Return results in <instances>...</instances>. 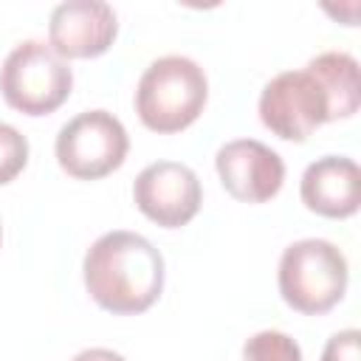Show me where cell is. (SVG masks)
<instances>
[{"mask_svg":"<svg viewBox=\"0 0 361 361\" xmlns=\"http://www.w3.org/2000/svg\"><path fill=\"white\" fill-rule=\"evenodd\" d=\"M85 288L90 299L116 313L133 316L152 307L164 290V257L135 231H107L85 254Z\"/></svg>","mask_w":361,"mask_h":361,"instance_id":"6da1fadb","label":"cell"},{"mask_svg":"<svg viewBox=\"0 0 361 361\" xmlns=\"http://www.w3.org/2000/svg\"><path fill=\"white\" fill-rule=\"evenodd\" d=\"M209 79L189 56H161L138 79L135 113L152 133H180L203 113Z\"/></svg>","mask_w":361,"mask_h":361,"instance_id":"7a4b0ae2","label":"cell"},{"mask_svg":"<svg viewBox=\"0 0 361 361\" xmlns=\"http://www.w3.org/2000/svg\"><path fill=\"white\" fill-rule=\"evenodd\" d=\"M347 257L327 240H296L279 259V293L282 299L307 316L327 313L347 290Z\"/></svg>","mask_w":361,"mask_h":361,"instance_id":"3957f363","label":"cell"},{"mask_svg":"<svg viewBox=\"0 0 361 361\" xmlns=\"http://www.w3.org/2000/svg\"><path fill=\"white\" fill-rule=\"evenodd\" d=\"M73 87L71 65L45 42L25 39L8 51L0 68V93L3 99L25 113L45 116L62 107Z\"/></svg>","mask_w":361,"mask_h":361,"instance_id":"277c9868","label":"cell"},{"mask_svg":"<svg viewBox=\"0 0 361 361\" xmlns=\"http://www.w3.org/2000/svg\"><path fill=\"white\" fill-rule=\"evenodd\" d=\"M59 166L79 180H96L118 169L130 149L124 124L107 110H85L62 124L56 135Z\"/></svg>","mask_w":361,"mask_h":361,"instance_id":"5b68a950","label":"cell"},{"mask_svg":"<svg viewBox=\"0 0 361 361\" xmlns=\"http://www.w3.org/2000/svg\"><path fill=\"white\" fill-rule=\"evenodd\" d=\"M259 121L285 141H307L330 121L324 87L310 71L276 73L259 93Z\"/></svg>","mask_w":361,"mask_h":361,"instance_id":"8992f818","label":"cell"},{"mask_svg":"<svg viewBox=\"0 0 361 361\" xmlns=\"http://www.w3.org/2000/svg\"><path fill=\"white\" fill-rule=\"evenodd\" d=\"M133 200L152 223L164 228H180L197 214L203 189L192 166L178 161H155L138 172L133 183Z\"/></svg>","mask_w":361,"mask_h":361,"instance_id":"52a82bcc","label":"cell"},{"mask_svg":"<svg viewBox=\"0 0 361 361\" xmlns=\"http://www.w3.org/2000/svg\"><path fill=\"white\" fill-rule=\"evenodd\" d=\"M214 166L223 189L243 203L271 200L285 180V161L276 149L254 138H237L217 149Z\"/></svg>","mask_w":361,"mask_h":361,"instance_id":"ba28073f","label":"cell"},{"mask_svg":"<svg viewBox=\"0 0 361 361\" xmlns=\"http://www.w3.org/2000/svg\"><path fill=\"white\" fill-rule=\"evenodd\" d=\"M118 34L116 11L102 0H68L51 11L48 45L62 59L102 56Z\"/></svg>","mask_w":361,"mask_h":361,"instance_id":"9c48e42d","label":"cell"},{"mask_svg":"<svg viewBox=\"0 0 361 361\" xmlns=\"http://www.w3.org/2000/svg\"><path fill=\"white\" fill-rule=\"evenodd\" d=\"M299 195L302 203L322 217H350L358 212L361 200V169L353 158L324 155L302 172Z\"/></svg>","mask_w":361,"mask_h":361,"instance_id":"30bf717a","label":"cell"},{"mask_svg":"<svg viewBox=\"0 0 361 361\" xmlns=\"http://www.w3.org/2000/svg\"><path fill=\"white\" fill-rule=\"evenodd\" d=\"M327 96L330 121L350 118L361 104V85H358V62L344 51H324L307 62V68Z\"/></svg>","mask_w":361,"mask_h":361,"instance_id":"8fae6325","label":"cell"},{"mask_svg":"<svg viewBox=\"0 0 361 361\" xmlns=\"http://www.w3.org/2000/svg\"><path fill=\"white\" fill-rule=\"evenodd\" d=\"M245 361H302L299 344L279 330H259L243 347Z\"/></svg>","mask_w":361,"mask_h":361,"instance_id":"7c38bea8","label":"cell"},{"mask_svg":"<svg viewBox=\"0 0 361 361\" xmlns=\"http://www.w3.org/2000/svg\"><path fill=\"white\" fill-rule=\"evenodd\" d=\"M25 164H28V141H25V135L17 127L0 121V186L11 183L25 169Z\"/></svg>","mask_w":361,"mask_h":361,"instance_id":"4fadbf2b","label":"cell"},{"mask_svg":"<svg viewBox=\"0 0 361 361\" xmlns=\"http://www.w3.org/2000/svg\"><path fill=\"white\" fill-rule=\"evenodd\" d=\"M322 361H361V333L350 327L330 336L322 350Z\"/></svg>","mask_w":361,"mask_h":361,"instance_id":"5bb4252c","label":"cell"},{"mask_svg":"<svg viewBox=\"0 0 361 361\" xmlns=\"http://www.w3.org/2000/svg\"><path fill=\"white\" fill-rule=\"evenodd\" d=\"M71 361H124V355L107 350V347H90V350H82L76 353Z\"/></svg>","mask_w":361,"mask_h":361,"instance_id":"9a60e30c","label":"cell"},{"mask_svg":"<svg viewBox=\"0 0 361 361\" xmlns=\"http://www.w3.org/2000/svg\"><path fill=\"white\" fill-rule=\"evenodd\" d=\"M0 243H3V226H0Z\"/></svg>","mask_w":361,"mask_h":361,"instance_id":"2e32d148","label":"cell"}]
</instances>
